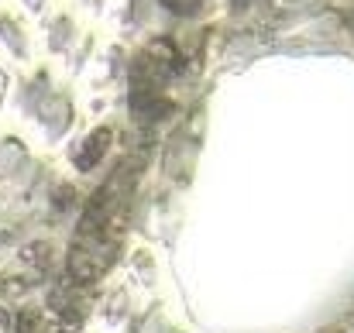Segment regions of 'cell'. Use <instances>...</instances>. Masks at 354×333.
I'll use <instances>...</instances> for the list:
<instances>
[{
	"mask_svg": "<svg viewBox=\"0 0 354 333\" xmlns=\"http://www.w3.org/2000/svg\"><path fill=\"white\" fill-rule=\"evenodd\" d=\"M107 148H111V131H107V127H97V131L86 137V144L80 148V155H76V165H80L83 172H90L97 162H104Z\"/></svg>",
	"mask_w": 354,
	"mask_h": 333,
	"instance_id": "obj_1",
	"label": "cell"
},
{
	"mask_svg": "<svg viewBox=\"0 0 354 333\" xmlns=\"http://www.w3.org/2000/svg\"><path fill=\"white\" fill-rule=\"evenodd\" d=\"M165 7H172L176 14H193L200 7V0H165Z\"/></svg>",
	"mask_w": 354,
	"mask_h": 333,
	"instance_id": "obj_2",
	"label": "cell"
}]
</instances>
